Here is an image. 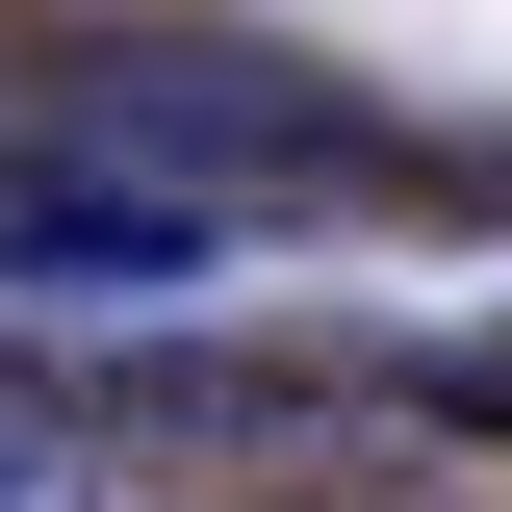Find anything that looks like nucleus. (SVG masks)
I'll return each mask as SVG.
<instances>
[{
  "mask_svg": "<svg viewBox=\"0 0 512 512\" xmlns=\"http://www.w3.org/2000/svg\"><path fill=\"white\" fill-rule=\"evenodd\" d=\"M77 461H103V384L77 359H0V487H77Z\"/></svg>",
  "mask_w": 512,
  "mask_h": 512,
  "instance_id": "obj_3",
  "label": "nucleus"
},
{
  "mask_svg": "<svg viewBox=\"0 0 512 512\" xmlns=\"http://www.w3.org/2000/svg\"><path fill=\"white\" fill-rule=\"evenodd\" d=\"M52 128H103V154H154V180H231V205H384L410 180L359 103H308V77H256V52H103Z\"/></svg>",
  "mask_w": 512,
  "mask_h": 512,
  "instance_id": "obj_1",
  "label": "nucleus"
},
{
  "mask_svg": "<svg viewBox=\"0 0 512 512\" xmlns=\"http://www.w3.org/2000/svg\"><path fill=\"white\" fill-rule=\"evenodd\" d=\"M180 282H231V180H154L103 128L0 154V308H180Z\"/></svg>",
  "mask_w": 512,
  "mask_h": 512,
  "instance_id": "obj_2",
  "label": "nucleus"
}]
</instances>
